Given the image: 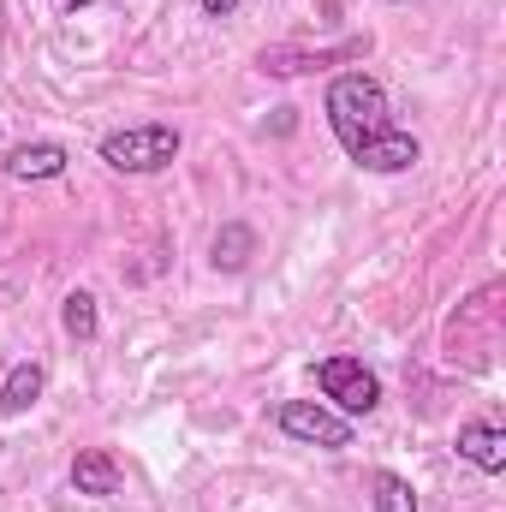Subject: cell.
Here are the masks:
<instances>
[{
	"instance_id": "obj_1",
	"label": "cell",
	"mask_w": 506,
	"mask_h": 512,
	"mask_svg": "<svg viewBox=\"0 0 506 512\" xmlns=\"http://www.w3.org/2000/svg\"><path fill=\"white\" fill-rule=\"evenodd\" d=\"M322 114L364 173H411L423 161V143L387 120V90L370 72H340L322 96Z\"/></svg>"
},
{
	"instance_id": "obj_2",
	"label": "cell",
	"mask_w": 506,
	"mask_h": 512,
	"mask_svg": "<svg viewBox=\"0 0 506 512\" xmlns=\"http://www.w3.org/2000/svg\"><path fill=\"white\" fill-rule=\"evenodd\" d=\"M179 149H185V137H179V126H167V120L108 131V137L96 143V155H102L114 173H161V167L179 161Z\"/></svg>"
},
{
	"instance_id": "obj_3",
	"label": "cell",
	"mask_w": 506,
	"mask_h": 512,
	"mask_svg": "<svg viewBox=\"0 0 506 512\" xmlns=\"http://www.w3.org/2000/svg\"><path fill=\"white\" fill-rule=\"evenodd\" d=\"M316 382H322V393L334 399V411L340 417H370L381 405V376L364 364V358H346V352H334V358H322L316 364Z\"/></svg>"
},
{
	"instance_id": "obj_4",
	"label": "cell",
	"mask_w": 506,
	"mask_h": 512,
	"mask_svg": "<svg viewBox=\"0 0 506 512\" xmlns=\"http://www.w3.org/2000/svg\"><path fill=\"white\" fill-rule=\"evenodd\" d=\"M274 423H280V435H292V441H304V447H352V417H340V411H328L322 399H286L280 411H274Z\"/></svg>"
},
{
	"instance_id": "obj_5",
	"label": "cell",
	"mask_w": 506,
	"mask_h": 512,
	"mask_svg": "<svg viewBox=\"0 0 506 512\" xmlns=\"http://www.w3.org/2000/svg\"><path fill=\"white\" fill-rule=\"evenodd\" d=\"M364 54H370V36H346L340 48H316V54L286 42V48H262V54H256V66H262V72H280V78H292V72H310V66H334V60H364Z\"/></svg>"
},
{
	"instance_id": "obj_6",
	"label": "cell",
	"mask_w": 506,
	"mask_h": 512,
	"mask_svg": "<svg viewBox=\"0 0 506 512\" xmlns=\"http://www.w3.org/2000/svg\"><path fill=\"white\" fill-rule=\"evenodd\" d=\"M459 459L477 465L483 477H501L506 471V429L495 417H477V423H459Z\"/></svg>"
},
{
	"instance_id": "obj_7",
	"label": "cell",
	"mask_w": 506,
	"mask_h": 512,
	"mask_svg": "<svg viewBox=\"0 0 506 512\" xmlns=\"http://www.w3.org/2000/svg\"><path fill=\"white\" fill-rule=\"evenodd\" d=\"M66 143H54V137H42V143H18L12 155H6V179H18V185H42V179H60L66 173Z\"/></svg>"
},
{
	"instance_id": "obj_8",
	"label": "cell",
	"mask_w": 506,
	"mask_h": 512,
	"mask_svg": "<svg viewBox=\"0 0 506 512\" xmlns=\"http://www.w3.org/2000/svg\"><path fill=\"white\" fill-rule=\"evenodd\" d=\"M72 489L90 495V501L120 495V465H114V453H108V447H84V453L72 459Z\"/></svg>"
},
{
	"instance_id": "obj_9",
	"label": "cell",
	"mask_w": 506,
	"mask_h": 512,
	"mask_svg": "<svg viewBox=\"0 0 506 512\" xmlns=\"http://www.w3.org/2000/svg\"><path fill=\"white\" fill-rule=\"evenodd\" d=\"M42 387H48L42 364H12V376L0 382V411H6V417H24V411L42 399Z\"/></svg>"
},
{
	"instance_id": "obj_10",
	"label": "cell",
	"mask_w": 506,
	"mask_h": 512,
	"mask_svg": "<svg viewBox=\"0 0 506 512\" xmlns=\"http://www.w3.org/2000/svg\"><path fill=\"white\" fill-rule=\"evenodd\" d=\"M209 256H215V268L239 274V268H245V262L256 256V233L245 227V221H227V227L215 233V245H209Z\"/></svg>"
},
{
	"instance_id": "obj_11",
	"label": "cell",
	"mask_w": 506,
	"mask_h": 512,
	"mask_svg": "<svg viewBox=\"0 0 506 512\" xmlns=\"http://www.w3.org/2000/svg\"><path fill=\"white\" fill-rule=\"evenodd\" d=\"M60 328H66L72 340H84V346H90V340L102 334V316H96V292H84V286H78V292H66V304H60Z\"/></svg>"
},
{
	"instance_id": "obj_12",
	"label": "cell",
	"mask_w": 506,
	"mask_h": 512,
	"mask_svg": "<svg viewBox=\"0 0 506 512\" xmlns=\"http://www.w3.org/2000/svg\"><path fill=\"white\" fill-rule=\"evenodd\" d=\"M370 501H376V512H417V489L399 471H376L370 477Z\"/></svg>"
},
{
	"instance_id": "obj_13",
	"label": "cell",
	"mask_w": 506,
	"mask_h": 512,
	"mask_svg": "<svg viewBox=\"0 0 506 512\" xmlns=\"http://www.w3.org/2000/svg\"><path fill=\"white\" fill-rule=\"evenodd\" d=\"M197 6H203V18H233L245 0H197Z\"/></svg>"
}]
</instances>
